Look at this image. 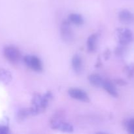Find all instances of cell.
Here are the masks:
<instances>
[{"label": "cell", "instance_id": "cell-1", "mask_svg": "<svg viewBox=\"0 0 134 134\" xmlns=\"http://www.w3.org/2000/svg\"><path fill=\"white\" fill-rule=\"evenodd\" d=\"M52 95L48 92L44 96L35 94L32 99V106L30 107V112L31 115H36L43 112L47 107L48 101L52 98Z\"/></svg>", "mask_w": 134, "mask_h": 134}, {"label": "cell", "instance_id": "cell-2", "mask_svg": "<svg viewBox=\"0 0 134 134\" xmlns=\"http://www.w3.org/2000/svg\"><path fill=\"white\" fill-rule=\"evenodd\" d=\"M5 58L13 64H17L21 60V54L19 50L13 46H7L3 49Z\"/></svg>", "mask_w": 134, "mask_h": 134}, {"label": "cell", "instance_id": "cell-3", "mask_svg": "<svg viewBox=\"0 0 134 134\" xmlns=\"http://www.w3.org/2000/svg\"><path fill=\"white\" fill-rule=\"evenodd\" d=\"M23 60L24 64L29 68L35 71H41L42 69H43V65H42L41 61L37 56L26 55V56L24 57Z\"/></svg>", "mask_w": 134, "mask_h": 134}, {"label": "cell", "instance_id": "cell-4", "mask_svg": "<svg viewBox=\"0 0 134 134\" xmlns=\"http://www.w3.org/2000/svg\"><path fill=\"white\" fill-rule=\"evenodd\" d=\"M61 37L63 40L66 43H70L73 40V33L70 26L69 21H64L62 22L60 28Z\"/></svg>", "mask_w": 134, "mask_h": 134}, {"label": "cell", "instance_id": "cell-5", "mask_svg": "<svg viewBox=\"0 0 134 134\" xmlns=\"http://www.w3.org/2000/svg\"><path fill=\"white\" fill-rule=\"evenodd\" d=\"M51 127L54 130H59L64 132H72L73 131V126L56 118L52 119L51 121Z\"/></svg>", "mask_w": 134, "mask_h": 134}, {"label": "cell", "instance_id": "cell-6", "mask_svg": "<svg viewBox=\"0 0 134 134\" xmlns=\"http://www.w3.org/2000/svg\"><path fill=\"white\" fill-rule=\"evenodd\" d=\"M119 39L121 45H127L133 40V33L129 29H120L119 30Z\"/></svg>", "mask_w": 134, "mask_h": 134}, {"label": "cell", "instance_id": "cell-7", "mask_svg": "<svg viewBox=\"0 0 134 134\" xmlns=\"http://www.w3.org/2000/svg\"><path fill=\"white\" fill-rule=\"evenodd\" d=\"M69 96L77 100L83 102H88L89 97L86 92L79 88H71L68 91Z\"/></svg>", "mask_w": 134, "mask_h": 134}, {"label": "cell", "instance_id": "cell-8", "mask_svg": "<svg viewBox=\"0 0 134 134\" xmlns=\"http://www.w3.org/2000/svg\"><path fill=\"white\" fill-rule=\"evenodd\" d=\"M119 20L124 24H134V14L127 9H124L119 13Z\"/></svg>", "mask_w": 134, "mask_h": 134}, {"label": "cell", "instance_id": "cell-9", "mask_svg": "<svg viewBox=\"0 0 134 134\" xmlns=\"http://www.w3.org/2000/svg\"><path fill=\"white\" fill-rule=\"evenodd\" d=\"M102 87L106 90V92L108 94L112 96L113 97L116 98V97H118V96H119L116 87H115L114 84L111 81H108V80H104L103 85H102Z\"/></svg>", "mask_w": 134, "mask_h": 134}, {"label": "cell", "instance_id": "cell-10", "mask_svg": "<svg viewBox=\"0 0 134 134\" xmlns=\"http://www.w3.org/2000/svg\"><path fill=\"white\" fill-rule=\"evenodd\" d=\"M71 64L72 68L76 73L79 74L82 72L83 64H82V58L79 55L76 54L73 56L71 60Z\"/></svg>", "mask_w": 134, "mask_h": 134}, {"label": "cell", "instance_id": "cell-11", "mask_svg": "<svg viewBox=\"0 0 134 134\" xmlns=\"http://www.w3.org/2000/svg\"><path fill=\"white\" fill-rule=\"evenodd\" d=\"M97 41H98V35L97 34H92L87 39L86 45L87 49L90 52H93L96 51L97 47Z\"/></svg>", "mask_w": 134, "mask_h": 134}, {"label": "cell", "instance_id": "cell-12", "mask_svg": "<svg viewBox=\"0 0 134 134\" xmlns=\"http://www.w3.org/2000/svg\"><path fill=\"white\" fill-rule=\"evenodd\" d=\"M89 82L92 86L95 87H101L102 86L103 82L104 80L102 78L100 75L98 74H92L91 75L89 76Z\"/></svg>", "mask_w": 134, "mask_h": 134}, {"label": "cell", "instance_id": "cell-13", "mask_svg": "<svg viewBox=\"0 0 134 134\" xmlns=\"http://www.w3.org/2000/svg\"><path fill=\"white\" fill-rule=\"evenodd\" d=\"M11 73L5 69H0V82L7 85L11 81Z\"/></svg>", "mask_w": 134, "mask_h": 134}, {"label": "cell", "instance_id": "cell-14", "mask_svg": "<svg viewBox=\"0 0 134 134\" xmlns=\"http://www.w3.org/2000/svg\"><path fill=\"white\" fill-rule=\"evenodd\" d=\"M68 20L70 23L73 24L77 26H81L83 24V18L82 16L77 13H72L68 17Z\"/></svg>", "mask_w": 134, "mask_h": 134}, {"label": "cell", "instance_id": "cell-15", "mask_svg": "<svg viewBox=\"0 0 134 134\" xmlns=\"http://www.w3.org/2000/svg\"><path fill=\"white\" fill-rule=\"evenodd\" d=\"M29 115H31L30 112V109H20L18 113V119H19L20 120H24Z\"/></svg>", "mask_w": 134, "mask_h": 134}, {"label": "cell", "instance_id": "cell-16", "mask_svg": "<svg viewBox=\"0 0 134 134\" xmlns=\"http://www.w3.org/2000/svg\"><path fill=\"white\" fill-rule=\"evenodd\" d=\"M126 128L130 133L134 134V118L130 119L125 124Z\"/></svg>", "mask_w": 134, "mask_h": 134}, {"label": "cell", "instance_id": "cell-17", "mask_svg": "<svg viewBox=\"0 0 134 134\" xmlns=\"http://www.w3.org/2000/svg\"><path fill=\"white\" fill-rule=\"evenodd\" d=\"M125 71L126 74L129 77H133L134 75V64H130L127 65L125 68Z\"/></svg>", "mask_w": 134, "mask_h": 134}, {"label": "cell", "instance_id": "cell-18", "mask_svg": "<svg viewBox=\"0 0 134 134\" xmlns=\"http://www.w3.org/2000/svg\"><path fill=\"white\" fill-rule=\"evenodd\" d=\"M9 133V129L5 126H0V134H8Z\"/></svg>", "mask_w": 134, "mask_h": 134}, {"label": "cell", "instance_id": "cell-19", "mask_svg": "<svg viewBox=\"0 0 134 134\" xmlns=\"http://www.w3.org/2000/svg\"><path fill=\"white\" fill-rule=\"evenodd\" d=\"M115 82H116L117 85H120V86H125V85H127L126 81L122 79H116L115 80Z\"/></svg>", "mask_w": 134, "mask_h": 134}]
</instances>
